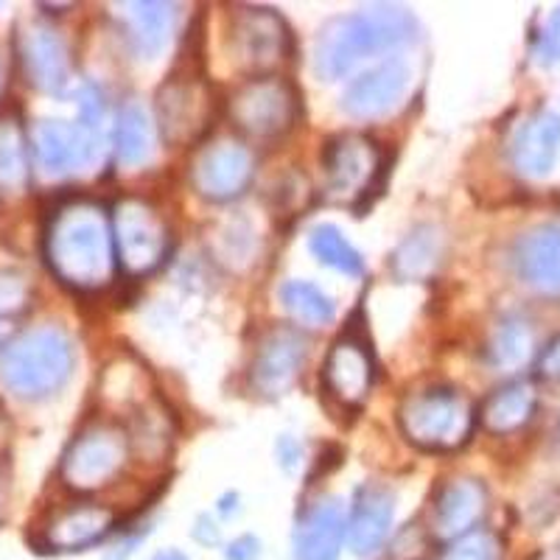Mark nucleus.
Returning <instances> with one entry per match:
<instances>
[{"label": "nucleus", "mask_w": 560, "mask_h": 560, "mask_svg": "<svg viewBox=\"0 0 560 560\" xmlns=\"http://www.w3.org/2000/svg\"><path fill=\"white\" fill-rule=\"evenodd\" d=\"M45 261L73 292L107 289L118 272L113 213L88 197L59 202L45 224Z\"/></svg>", "instance_id": "f257e3e1"}, {"label": "nucleus", "mask_w": 560, "mask_h": 560, "mask_svg": "<svg viewBox=\"0 0 560 560\" xmlns=\"http://www.w3.org/2000/svg\"><path fill=\"white\" fill-rule=\"evenodd\" d=\"M415 39V18L404 7L373 3L331 20L314 43V70L325 82L350 77L376 54L393 51Z\"/></svg>", "instance_id": "f03ea898"}, {"label": "nucleus", "mask_w": 560, "mask_h": 560, "mask_svg": "<svg viewBox=\"0 0 560 560\" xmlns=\"http://www.w3.org/2000/svg\"><path fill=\"white\" fill-rule=\"evenodd\" d=\"M73 373V342L62 328L43 325L20 334L0 353V378L20 398L39 401L68 384Z\"/></svg>", "instance_id": "7ed1b4c3"}, {"label": "nucleus", "mask_w": 560, "mask_h": 560, "mask_svg": "<svg viewBox=\"0 0 560 560\" xmlns=\"http://www.w3.org/2000/svg\"><path fill=\"white\" fill-rule=\"evenodd\" d=\"M404 438L423 452H454L465 446L477 423L471 398L457 387H423L398 409Z\"/></svg>", "instance_id": "20e7f679"}, {"label": "nucleus", "mask_w": 560, "mask_h": 560, "mask_svg": "<svg viewBox=\"0 0 560 560\" xmlns=\"http://www.w3.org/2000/svg\"><path fill=\"white\" fill-rule=\"evenodd\" d=\"M104 98L96 90L79 96V121H43L34 135V152L48 174H73L90 166L102 152Z\"/></svg>", "instance_id": "39448f33"}, {"label": "nucleus", "mask_w": 560, "mask_h": 560, "mask_svg": "<svg viewBox=\"0 0 560 560\" xmlns=\"http://www.w3.org/2000/svg\"><path fill=\"white\" fill-rule=\"evenodd\" d=\"M230 121L253 140L283 138L298 124L300 93L283 77L247 79L230 96Z\"/></svg>", "instance_id": "423d86ee"}, {"label": "nucleus", "mask_w": 560, "mask_h": 560, "mask_svg": "<svg viewBox=\"0 0 560 560\" xmlns=\"http://www.w3.org/2000/svg\"><path fill=\"white\" fill-rule=\"evenodd\" d=\"M230 59L255 77H272V70L292 54V32L287 20L264 7H238L228 23Z\"/></svg>", "instance_id": "0eeeda50"}, {"label": "nucleus", "mask_w": 560, "mask_h": 560, "mask_svg": "<svg viewBox=\"0 0 560 560\" xmlns=\"http://www.w3.org/2000/svg\"><path fill=\"white\" fill-rule=\"evenodd\" d=\"M132 440L115 423H90L73 438L62 457V482L79 493H93L124 471Z\"/></svg>", "instance_id": "6e6552de"}, {"label": "nucleus", "mask_w": 560, "mask_h": 560, "mask_svg": "<svg viewBox=\"0 0 560 560\" xmlns=\"http://www.w3.org/2000/svg\"><path fill=\"white\" fill-rule=\"evenodd\" d=\"M113 233L118 267L124 272L143 278L166 261L172 236L166 219L152 202L140 197H127L113 208Z\"/></svg>", "instance_id": "1a4fd4ad"}, {"label": "nucleus", "mask_w": 560, "mask_h": 560, "mask_svg": "<svg viewBox=\"0 0 560 560\" xmlns=\"http://www.w3.org/2000/svg\"><path fill=\"white\" fill-rule=\"evenodd\" d=\"M382 172V149L368 135H339L323 158V191L334 205H359L376 185Z\"/></svg>", "instance_id": "9d476101"}, {"label": "nucleus", "mask_w": 560, "mask_h": 560, "mask_svg": "<svg viewBox=\"0 0 560 560\" xmlns=\"http://www.w3.org/2000/svg\"><path fill=\"white\" fill-rule=\"evenodd\" d=\"M213 115L210 88L191 73H174L158 90V127L172 147L202 138Z\"/></svg>", "instance_id": "9b49d317"}, {"label": "nucleus", "mask_w": 560, "mask_h": 560, "mask_svg": "<svg viewBox=\"0 0 560 560\" xmlns=\"http://www.w3.org/2000/svg\"><path fill=\"white\" fill-rule=\"evenodd\" d=\"M255 174V158L242 140L217 138L194 158L191 183L199 197L210 202H230L249 188Z\"/></svg>", "instance_id": "f8f14e48"}, {"label": "nucleus", "mask_w": 560, "mask_h": 560, "mask_svg": "<svg viewBox=\"0 0 560 560\" xmlns=\"http://www.w3.org/2000/svg\"><path fill=\"white\" fill-rule=\"evenodd\" d=\"M409 84H412V65L401 54H393L348 84L342 96V109L357 121L387 118L404 104Z\"/></svg>", "instance_id": "ddd939ff"}, {"label": "nucleus", "mask_w": 560, "mask_h": 560, "mask_svg": "<svg viewBox=\"0 0 560 560\" xmlns=\"http://www.w3.org/2000/svg\"><path fill=\"white\" fill-rule=\"evenodd\" d=\"M308 342L298 328H272L255 350L249 382L267 398H280L298 382L306 364Z\"/></svg>", "instance_id": "4468645a"}, {"label": "nucleus", "mask_w": 560, "mask_h": 560, "mask_svg": "<svg viewBox=\"0 0 560 560\" xmlns=\"http://www.w3.org/2000/svg\"><path fill=\"white\" fill-rule=\"evenodd\" d=\"M376 376V362L359 334H342L323 364L325 393L342 407H362Z\"/></svg>", "instance_id": "2eb2a0df"}, {"label": "nucleus", "mask_w": 560, "mask_h": 560, "mask_svg": "<svg viewBox=\"0 0 560 560\" xmlns=\"http://www.w3.org/2000/svg\"><path fill=\"white\" fill-rule=\"evenodd\" d=\"M115 527V513L96 502H73L54 510L43 527V541L51 552H82L104 541Z\"/></svg>", "instance_id": "dca6fc26"}, {"label": "nucleus", "mask_w": 560, "mask_h": 560, "mask_svg": "<svg viewBox=\"0 0 560 560\" xmlns=\"http://www.w3.org/2000/svg\"><path fill=\"white\" fill-rule=\"evenodd\" d=\"M488 510V493L482 482L471 477L448 479L438 490L432 504V533L440 541H457L474 533Z\"/></svg>", "instance_id": "f3484780"}, {"label": "nucleus", "mask_w": 560, "mask_h": 560, "mask_svg": "<svg viewBox=\"0 0 560 560\" xmlns=\"http://www.w3.org/2000/svg\"><path fill=\"white\" fill-rule=\"evenodd\" d=\"M20 62L28 82L43 93H59L70 79L68 45L43 23H28L20 32Z\"/></svg>", "instance_id": "a211bd4d"}, {"label": "nucleus", "mask_w": 560, "mask_h": 560, "mask_svg": "<svg viewBox=\"0 0 560 560\" xmlns=\"http://www.w3.org/2000/svg\"><path fill=\"white\" fill-rule=\"evenodd\" d=\"M348 535L342 502L337 497H319L300 513L294 524V558L298 560H339Z\"/></svg>", "instance_id": "6ab92c4d"}, {"label": "nucleus", "mask_w": 560, "mask_h": 560, "mask_svg": "<svg viewBox=\"0 0 560 560\" xmlns=\"http://www.w3.org/2000/svg\"><path fill=\"white\" fill-rule=\"evenodd\" d=\"M560 154V115L538 109L518 127L510 160L522 177L541 179L555 168Z\"/></svg>", "instance_id": "aec40b11"}, {"label": "nucleus", "mask_w": 560, "mask_h": 560, "mask_svg": "<svg viewBox=\"0 0 560 560\" xmlns=\"http://www.w3.org/2000/svg\"><path fill=\"white\" fill-rule=\"evenodd\" d=\"M395 518V497L393 490L384 485L370 482L359 488L357 502H353V513L348 522V541L353 555L359 558H370L387 541L389 529H393Z\"/></svg>", "instance_id": "412c9836"}, {"label": "nucleus", "mask_w": 560, "mask_h": 560, "mask_svg": "<svg viewBox=\"0 0 560 560\" xmlns=\"http://www.w3.org/2000/svg\"><path fill=\"white\" fill-rule=\"evenodd\" d=\"M518 278L538 292H560V222L527 230L513 249Z\"/></svg>", "instance_id": "4be33fe9"}, {"label": "nucleus", "mask_w": 560, "mask_h": 560, "mask_svg": "<svg viewBox=\"0 0 560 560\" xmlns=\"http://www.w3.org/2000/svg\"><path fill=\"white\" fill-rule=\"evenodd\" d=\"M124 28L140 57L154 59L177 28V7L174 3H124Z\"/></svg>", "instance_id": "5701e85b"}, {"label": "nucleus", "mask_w": 560, "mask_h": 560, "mask_svg": "<svg viewBox=\"0 0 560 560\" xmlns=\"http://www.w3.org/2000/svg\"><path fill=\"white\" fill-rule=\"evenodd\" d=\"M32 179L26 127L18 113H0V199L12 202L26 194Z\"/></svg>", "instance_id": "b1692460"}, {"label": "nucleus", "mask_w": 560, "mask_h": 560, "mask_svg": "<svg viewBox=\"0 0 560 560\" xmlns=\"http://www.w3.org/2000/svg\"><path fill=\"white\" fill-rule=\"evenodd\" d=\"M115 158L127 168L149 166L158 152V132L149 109L138 102H127L118 109L113 129Z\"/></svg>", "instance_id": "393cba45"}, {"label": "nucleus", "mask_w": 560, "mask_h": 560, "mask_svg": "<svg viewBox=\"0 0 560 560\" xmlns=\"http://www.w3.org/2000/svg\"><path fill=\"white\" fill-rule=\"evenodd\" d=\"M538 393L529 382H510L485 398L479 420L490 434H513L533 420Z\"/></svg>", "instance_id": "a878e982"}, {"label": "nucleus", "mask_w": 560, "mask_h": 560, "mask_svg": "<svg viewBox=\"0 0 560 560\" xmlns=\"http://www.w3.org/2000/svg\"><path fill=\"white\" fill-rule=\"evenodd\" d=\"M443 258V236L438 230L423 224L415 228L393 255V272L398 280H429Z\"/></svg>", "instance_id": "bb28decb"}, {"label": "nucleus", "mask_w": 560, "mask_h": 560, "mask_svg": "<svg viewBox=\"0 0 560 560\" xmlns=\"http://www.w3.org/2000/svg\"><path fill=\"white\" fill-rule=\"evenodd\" d=\"M533 348V328L524 319L508 317L493 328L485 350H488V362L497 370H518L529 362Z\"/></svg>", "instance_id": "cd10ccee"}, {"label": "nucleus", "mask_w": 560, "mask_h": 560, "mask_svg": "<svg viewBox=\"0 0 560 560\" xmlns=\"http://www.w3.org/2000/svg\"><path fill=\"white\" fill-rule=\"evenodd\" d=\"M280 303L289 317L303 328H323L334 319V300L308 280H287L280 287Z\"/></svg>", "instance_id": "c85d7f7f"}, {"label": "nucleus", "mask_w": 560, "mask_h": 560, "mask_svg": "<svg viewBox=\"0 0 560 560\" xmlns=\"http://www.w3.org/2000/svg\"><path fill=\"white\" fill-rule=\"evenodd\" d=\"M308 249H312V255L319 264L337 269L342 275H350V278L364 272L362 253L334 224H317V228L308 230Z\"/></svg>", "instance_id": "c756f323"}, {"label": "nucleus", "mask_w": 560, "mask_h": 560, "mask_svg": "<svg viewBox=\"0 0 560 560\" xmlns=\"http://www.w3.org/2000/svg\"><path fill=\"white\" fill-rule=\"evenodd\" d=\"M440 560H502V541L488 529H474L448 544Z\"/></svg>", "instance_id": "7c9ffc66"}, {"label": "nucleus", "mask_w": 560, "mask_h": 560, "mask_svg": "<svg viewBox=\"0 0 560 560\" xmlns=\"http://www.w3.org/2000/svg\"><path fill=\"white\" fill-rule=\"evenodd\" d=\"M28 308V283L23 275L0 272V331Z\"/></svg>", "instance_id": "2f4dec72"}, {"label": "nucleus", "mask_w": 560, "mask_h": 560, "mask_svg": "<svg viewBox=\"0 0 560 560\" xmlns=\"http://www.w3.org/2000/svg\"><path fill=\"white\" fill-rule=\"evenodd\" d=\"M538 59L541 62H560V7L549 14L547 26L538 34Z\"/></svg>", "instance_id": "473e14b6"}, {"label": "nucleus", "mask_w": 560, "mask_h": 560, "mask_svg": "<svg viewBox=\"0 0 560 560\" xmlns=\"http://www.w3.org/2000/svg\"><path fill=\"white\" fill-rule=\"evenodd\" d=\"M538 370H541V376L549 378V382H560V337H555L544 348L541 359H538Z\"/></svg>", "instance_id": "72a5a7b5"}, {"label": "nucleus", "mask_w": 560, "mask_h": 560, "mask_svg": "<svg viewBox=\"0 0 560 560\" xmlns=\"http://www.w3.org/2000/svg\"><path fill=\"white\" fill-rule=\"evenodd\" d=\"M258 555H261V544H258V538H253V535H242V538H236V541H230L224 558L228 560H258Z\"/></svg>", "instance_id": "f704fd0d"}, {"label": "nucleus", "mask_w": 560, "mask_h": 560, "mask_svg": "<svg viewBox=\"0 0 560 560\" xmlns=\"http://www.w3.org/2000/svg\"><path fill=\"white\" fill-rule=\"evenodd\" d=\"M278 457H280V463H283V468H287V471H294V468L300 465V457H303V448H300L294 440L283 438L278 443Z\"/></svg>", "instance_id": "c9c22d12"}, {"label": "nucleus", "mask_w": 560, "mask_h": 560, "mask_svg": "<svg viewBox=\"0 0 560 560\" xmlns=\"http://www.w3.org/2000/svg\"><path fill=\"white\" fill-rule=\"evenodd\" d=\"M152 560H188V558H185V555L179 552V549H163V552L154 555Z\"/></svg>", "instance_id": "e433bc0d"}, {"label": "nucleus", "mask_w": 560, "mask_h": 560, "mask_svg": "<svg viewBox=\"0 0 560 560\" xmlns=\"http://www.w3.org/2000/svg\"><path fill=\"white\" fill-rule=\"evenodd\" d=\"M0 420H3V409H0Z\"/></svg>", "instance_id": "4c0bfd02"}, {"label": "nucleus", "mask_w": 560, "mask_h": 560, "mask_svg": "<svg viewBox=\"0 0 560 560\" xmlns=\"http://www.w3.org/2000/svg\"><path fill=\"white\" fill-rule=\"evenodd\" d=\"M558 560H560V547H558Z\"/></svg>", "instance_id": "58836bf2"}]
</instances>
